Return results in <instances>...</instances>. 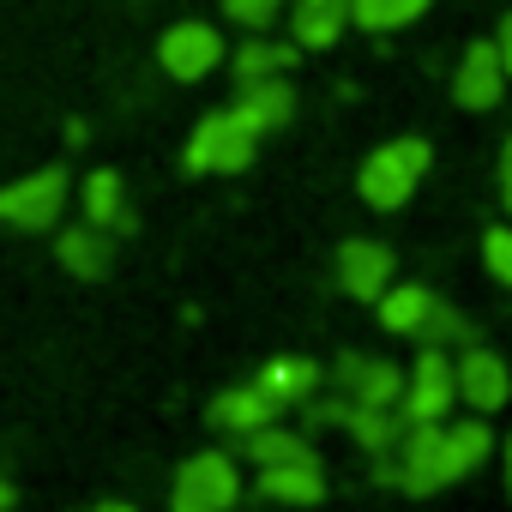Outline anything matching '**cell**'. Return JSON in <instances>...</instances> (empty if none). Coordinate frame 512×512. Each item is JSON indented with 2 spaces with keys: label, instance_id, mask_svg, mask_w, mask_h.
<instances>
[{
  "label": "cell",
  "instance_id": "3957f363",
  "mask_svg": "<svg viewBox=\"0 0 512 512\" xmlns=\"http://www.w3.org/2000/svg\"><path fill=\"white\" fill-rule=\"evenodd\" d=\"M73 205V181L67 169H31L19 181L0 187V223L7 229H25V235H43V229H61V211Z\"/></svg>",
  "mask_w": 512,
  "mask_h": 512
},
{
  "label": "cell",
  "instance_id": "5b68a950",
  "mask_svg": "<svg viewBox=\"0 0 512 512\" xmlns=\"http://www.w3.org/2000/svg\"><path fill=\"white\" fill-rule=\"evenodd\" d=\"M223 61H229V49H223L217 25H205V19H181V25H169V31L157 37V67H163L169 79H181V85L211 79Z\"/></svg>",
  "mask_w": 512,
  "mask_h": 512
},
{
  "label": "cell",
  "instance_id": "8992f818",
  "mask_svg": "<svg viewBox=\"0 0 512 512\" xmlns=\"http://www.w3.org/2000/svg\"><path fill=\"white\" fill-rule=\"evenodd\" d=\"M452 380H458V404L470 416H500L512 404V362L488 344H464L452 362Z\"/></svg>",
  "mask_w": 512,
  "mask_h": 512
},
{
  "label": "cell",
  "instance_id": "83f0119b",
  "mask_svg": "<svg viewBox=\"0 0 512 512\" xmlns=\"http://www.w3.org/2000/svg\"><path fill=\"white\" fill-rule=\"evenodd\" d=\"M169 512H217V506H205V500L187 494V488H169Z\"/></svg>",
  "mask_w": 512,
  "mask_h": 512
},
{
  "label": "cell",
  "instance_id": "cb8c5ba5",
  "mask_svg": "<svg viewBox=\"0 0 512 512\" xmlns=\"http://www.w3.org/2000/svg\"><path fill=\"white\" fill-rule=\"evenodd\" d=\"M386 13H392V0H350V25L356 31H386Z\"/></svg>",
  "mask_w": 512,
  "mask_h": 512
},
{
  "label": "cell",
  "instance_id": "f546056e",
  "mask_svg": "<svg viewBox=\"0 0 512 512\" xmlns=\"http://www.w3.org/2000/svg\"><path fill=\"white\" fill-rule=\"evenodd\" d=\"M91 512H139V506H133V500H97Z\"/></svg>",
  "mask_w": 512,
  "mask_h": 512
},
{
  "label": "cell",
  "instance_id": "e0dca14e",
  "mask_svg": "<svg viewBox=\"0 0 512 512\" xmlns=\"http://www.w3.org/2000/svg\"><path fill=\"white\" fill-rule=\"evenodd\" d=\"M320 380H326V374H320V362H314V356H272L260 374H253V386H266L284 410H302L314 392H326Z\"/></svg>",
  "mask_w": 512,
  "mask_h": 512
},
{
  "label": "cell",
  "instance_id": "8fae6325",
  "mask_svg": "<svg viewBox=\"0 0 512 512\" xmlns=\"http://www.w3.org/2000/svg\"><path fill=\"white\" fill-rule=\"evenodd\" d=\"M55 260H61V272H73V278L97 284V278H109V272H115V235L79 217V223L55 229Z\"/></svg>",
  "mask_w": 512,
  "mask_h": 512
},
{
  "label": "cell",
  "instance_id": "603a6c76",
  "mask_svg": "<svg viewBox=\"0 0 512 512\" xmlns=\"http://www.w3.org/2000/svg\"><path fill=\"white\" fill-rule=\"evenodd\" d=\"M482 272L512 290V223H494V229L482 235Z\"/></svg>",
  "mask_w": 512,
  "mask_h": 512
},
{
  "label": "cell",
  "instance_id": "52a82bcc",
  "mask_svg": "<svg viewBox=\"0 0 512 512\" xmlns=\"http://www.w3.org/2000/svg\"><path fill=\"white\" fill-rule=\"evenodd\" d=\"M332 380L350 404H368V410H398L404 398V368L392 356H362V350H344L332 362Z\"/></svg>",
  "mask_w": 512,
  "mask_h": 512
},
{
  "label": "cell",
  "instance_id": "7a4b0ae2",
  "mask_svg": "<svg viewBox=\"0 0 512 512\" xmlns=\"http://www.w3.org/2000/svg\"><path fill=\"white\" fill-rule=\"evenodd\" d=\"M253 157H260V133H253L235 109H211V115H199V127L187 133L181 169H187V175H241Z\"/></svg>",
  "mask_w": 512,
  "mask_h": 512
},
{
  "label": "cell",
  "instance_id": "7c38bea8",
  "mask_svg": "<svg viewBox=\"0 0 512 512\" xmlns=\"http://www.w3.org/2000/svg\"><path fill=\"white\" fill-rule=\"evenodd\" d=\"M175 488H187V494H199L205 506L229 512V506L241 500V464H235L229 452L205 446V452H193V458H187V464L175 470Z\"/></svg>",
  "mask_w": 512,
  "mask_h": 512
},
{
  "label": "cell",
  "instance_id": "277c9868",
  "mask_svg": "<svg viewBox=\"0 0 512 512\" xmlns=\"http://www.w3.org/2000/svg\"><path fill=\"white\" fill-rule=\"evenodd\" d=\"M452 404H458V380H452L446 344H416V362H410V374H404L398 416H404V422H446Z\"/></svg>",
  "mask_w": 512,
  "mask_h": 512
},
{
  "label": "cell",
  "instance_id": "4316f807",
  "mask_svg": "<svg viewBox=\"0 0 512 512\" xmlns=\"http://www.w3.org/2000/svg\"><path fill=\"white\" fill-rule=\"evenodd\" d=\"M494 55H500V67H506V85H512V13H500V25H494Z\"/></svg>",
  "mask_w": 512,
  "mask_h": 512
},
{
  "label": "cell",
  "instance_id": "d4e9b609",
  "mask_svg": "<svg viewBox=\"0 0 512 512\" xmlns=\"http://www.w3.org/2000/svg\"><path fill=\"white\" fill-rule=\"evenodd\" d=\"M494 181H500V205H506V217H512V133L500 139V163H494Z\"/></svg>",
  "mask_w": 512,
  "mask_h": 512
},
{
  "label": "cell",
  "instance_id": "7402d4cb",
  "mask_svg": "<svg viewBox=\"0 0 512 512\" xmlns=\"http://www.w3.org/2000/svg\"><path fill=\"white\" fill-rule=\"evenodd\" d=\"M416 344H476V332H470V320H464L452 302H434V314L422 320Z\"/></svg>",
  "mask_w": 512,
  "mask_h": 512
},
{
  "label": "cell",
  "instance_id": "30bf717a",
  "mask_svg": "<svg viewBox=\"0 0 512 512\" xmlns=\"http://www.w3.org/2000/svg\"><path fill=\"white\" fill-rule=\"evenodd\" d=\"M500 97H506V67H500L494 43H488V37H476V43L458 55L452 103H458V109H470V115H482V109H500Z\"/></svg>",
  "mask_w": 512,
  "mask_h": 512
},
{
  "label": "cell",
  "instance_id": "5bb4252c",
  "mask_svg": "<svg viewBox=\"0 0 512 512\" xmlns=\"http://www.w3.org/2000/svg\"><path fill=\"white\" fill-rule=\"evenodd\" d=\"M284 19H290V43L308 49V55H320V49L344 43V31H350V0H290Z\"/></svg>",
  "mask_w": 512,
  "mask_h": 512
},
{
  "label": "cell",
  "instance_id": "ac0fdd59",
  "mask_svg": "<svg viewBox=\"0 0 512 512\" xmlns=\"http://www.w3.org/2000/svg\"><path fill=\"white\" fill-rule=\"evenodd\" d=\"M434 302H440V296H434L428 284H398V278H392L386 296L374 302V314H380V326H386L392 338H410V344H416V332H422V320L434 314Z\"/></svg>",
  "mask_w": 512,
  "mask_h": 512
},
{
  "label": "cell",
  "instance_id": "9a60e30c",
  "mask_svg": "<svg viewBox=\"0 0 512 512\" xmlns=\"http://www.w3.org/2000/svg\"><path fill=\"white\" fill-rule=\"evenodd\" d=\"M229 109H235L253 133H260V139H266V133H278V127H290V121H296V85H290V79H247V85H241V97H235Z\"/></svg>",
  "mask_w": 512,
  "mask_h": 512
},
{
  "label": "cell",
  "instance_id": "484cf974",
  "mask_svg": "<svg viewBox=\"0 0 512 512\" xmlns=\"http://www.w3.org/2000/svg\"><path fill=\"white\" fill-rule=\"evenodd\" d=\"M428 13V0H392V13H386V31H404Z\"/></svg>",
  "mask_w": 512,
  "mask_h": 512
},
{
  "label": "cell",
  "instance_id": "ba28073f",
  "mask_svg": "<svg viewBox=\"0 0 512 512\" xmlns=\"http://www.w3.org/2000/svg\"><path fill=\"white\" fill-rule=\"evenodd\" d=\"M398 278V253L386 247V241H374V235H350L344 247H338V284H344V296L350 302H380L386 296V284Z\"/></svg>",
  "mask_w": 512,
  "mask_h": 512
},
{
  "label": "cell",
  "instance_id": "6da1fadb",
  "mask_svg": "<svg viewBox=\"0 0 512 512\" xmlns=\"http://www.w3.org/2000/svg\"><path fill=\"white\" fill-rule=\"evenodd\" d=\"M428 163H434V145H428V139H416V133L386 139V145H374V151L362 157V169H356V193L368 199V211H404L410 193L422 187Z\"/></svg>",
  "mask_w": 512,
  "mask_h": 512
},
{
  "label": "cell",
  "instance_id": "9c48e42d",
  "mask_svg": "<svg viewBox=\"0 0 512 512\" xmlns=\"http://www.w3.org/2000/svg\"><path fill=\"white\" fill-rule=\"evenodd\" d=\"M205 422L217 428V434H229V440H247V434H260V428H272V422H284V404L266 392V386H223L211 404H205Z\"/></svg>",
  "mask_w": 512,
  "mask_h": 512
},
{
  "label": "cell",
  "instance_id": "f1b7e54d",
  "mask_svg": "<svg viewBox=\"0 0 512 512\" xmlns=\"http://www.w3.org/2000/svg\"><path fill=\"white\" fill-rule=\"evenodd\" d=\"M500 464H506V500H512V434L500 440Z\"/></svg>",
  "mask_w": 512,
  "mask_h": 512
},
{
  "label": "cell",
  "instance_id": "ffe728a7",
  "mask_svg": "<svg viewBox=\"0 0 512 512\" xmlns=\"http://www.w3.org/2000/svg\"><path fill=\"white\" fill-rule=\"evenodd\" d=\"M235 446L247 452V464H253V470L320 458V452H314V440H308V434H296V428H284V422H272V428H260V434H247V440H235Z\"/></svg>",
  "mask_w": 512,
  "mask_h": 512
},
{
  "label": "cell",
  "instance_id": "d6986e66",
  "mask_svg": "<svg viewBox=\"0 0 512 512\" xmlns=\"http://www.w3.org/2000/svg\"><path fill=\"white\" fill-rule=\"evenodd\" d=\"M296 61H302L296 43H272L266 31H253V37H241V49L229 55V73H235V85H247V79H290Z\"/></svg>",
  "mask_w": 512,
  "mask_h": 512
},
{
  "label": "cell",
  "instance_id": "44dd1931",
  "mask_svg": "<svg viewBox=\"0 0 512 512\" xmlns=\"http://www.w3.org/2000/svg\"><path fill=\"white\" fill-rule=\"evenodd\" d=\"M217 7H223V19L235 25V31H272L278 19H284V7H290V0H217Z\"/></svg>",
  "mask_w": 512,
  "mask_h": 512
},
{
  "label": "cell",
  "instance_id": "2e32d148",
  "mask_svg": "<svg viewBox=\"0 0 512 512\" xmlns=\"http://www.w3.org/2000/svg\"><path fill=\"white\" fill-rule=\"evenodd\" d=\"M79 211H85V223H97V229H109V235H127V229H133L127 181H121L115 169H91V175L79 181Z\"/></svg>",
  "mask_w": 512,
  "mask_h": 512
},
{
  "label": "cell",
  "instance_id": "4dcf8cb0",
  "mask_svg": "<svg viewBox=\"0 0 512 512\" xmlns=\"http://www.w3.org/2000/svg\"><path fill=\"white\" fill-rule=\"evenodd\" d=\"M0 512H13V488L7 482H0Z\"/></svg>",
  "mask_w": 512,
  "mask_h": 512
},
{
  "label": "cell",
  "instance_id": "4fadbf2b",
  "mask_svg": "<svg viewBox=\"0 0 512 512\" xmlns=\"http://www.w3.org/2000/svg\"><path fill=\"white\" fill-rule=\"evenodd\" d=\"M253 494L272 500V506H320L326 488V464L302 458V464H272V470H253Z\"/></svg>",
  "mask_w": 512,
  "mask_h": 512
}]
</instances>
